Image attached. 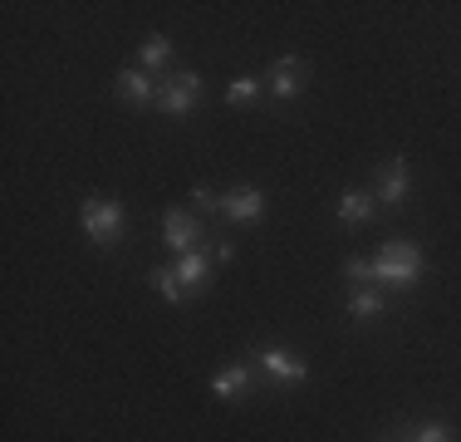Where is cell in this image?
Wrapping results in <instances>:
<instances>
[{
	"instance_id": "9c48e42d",
	"label": "cell",
	"mask_w": 461,
	"mask_h": 442,
	"mask_svg": "<svg viewBox=\"0 0 461 442\" xmlns=\"http://www.w3.org/2000/svg\"><path fill=\"white\" fill-rule=\"evenodd\" d=\"M388 309H393V295L383 290V285H348V295H344V315L354 319V325L383 319Z\"/></svg>"
},
{
	"instance_id": "d6986e66",
	"label": "cell",
	"mask_w": 461,
	"mask_h": 442,
	"mask_svg": "<svg viewBox=\"0 0 461 442\" xmlns=\"http://www.w3.org/2000/svg\"><path fill=\"white\" fill-rule=\"evenodd\" d=\"M192 207L206 216H221V192H212V187H192Z\"/></svg>"
},
{
	"instance_id": "2e32d148",
	"label": "cell",
	"mask_w": 461,
	"mask_h": 442,
	"mask_svg": "<svg viewBox=\"0 0 461 442\" xmlns=\"http://www.w3.org/2000/svg\"><path fill=\"white\" fill-rule=\"evenodd\" d=\"M260 98H266V79H260V74H236V79L226 84V104L230 108L260 104Z\"/></svg>"
},
{
	"instance_id": "3957f363",
	"label": "cell",
	"mask_w": 461,
	"mask_h": 442,
	"mask_svg": "<svg viewBox=\"0 0 461 442\" xmlns=\"http://www.w3.org/2000/svg\"><path fill=\"white\" fill-rule=\"evenodd\" d=\"M250 364H256V373H266V383H276L280 393L310 383V364H304L300 354L280 349V345H256L250 349Z\"/></svg>"
},
{
	"instance_id": "30bf717a",
	"label": "cell",
	"mask_w": 461,
	"mask_h": 442,
	"mask_svg": "<svg viewBox=\"0 0 461 442\" xmlns=\"http://www.w3.org/2000/svg\"><path fill=\"white\" fill-rule=\"evenodd\" d=\"M113 88H118V98H123L128 108H158V94H162V79H152L148 69H123L113 79Z\"/></svg>"
},
{
	"instance_id": "8fae6325",
	"label": "cell",
	"mask_w": 461,
	"mask_h": 442,
	"mask_svg": "<svg viewBox=\"0 0 461 442\" xmlns=\"http://www.w3.org/2000/svg\"><path fill=\"white\" fill-rule=\"evenodd\" d=\"M378 216V197H373V187L364 192V187H354V192H339V202H334V221L339 226H368V221Z\"/></svg>"
},
{
	"instance_id": "7c38bea8",
	"label": "cell",
	"mask_w": 461,
	"mask_h": 442,
	"mask_svg": "<svg viewBox=\"0 0 461 442\" xmlns=\"http://www.w3.org/2000/svg\"><path fill=\"white\" fill-rule=\"evenodd\" d=\"M212 393L221 398V403H240V398H250L256 393V364H226L221 373L212 379Z\"/></svg>"
},
{
	"instance_id": "52a82bcc",
	"label": "cell",
	"mask_w": 461,
	"mask_h": 442,
	"mask_svg": "<svg viewBox=\"0 0 461 442\" xmlns=\"http://www.w3.org/2000/svg\"><path fill=\"white\" fill-rule=\"evenodd\" d=\"M304 84H310V64H304L300 54H280V60L270 64L266 94L276 98V104H294V98L304 94Z\"/></svg>"
},
{
	"instance_id": "44dd1931",
	"label": "cell",
	"mask_w": 461,
	"mask_h": 442,
	"mask_svg": "<svg viewBox=\"0 0 461 442\" xmlns=\"http://www.w3.org/2000/svg\"><path fill=\"white\" fill-rule=\"evenodd\" d=\"M378 442H408V433L398 428V433H388V437H378Z\"/></svg>"
},
{
	"instance_id": "6da1fadb",
	"label": "cell",
	"mask_w": 461,
	"mask_h": 442,
	"mask_svg": "<svg viewBox=\"0 0 461 442\" xmlns=\"http://www.w3.org/2000/svg\"><path fill=\"white\" fill-rule=\"evenodd\" d=\"M422 275H427V256L412 241H383V246L373 251V285H388V290L408 295Z\"/></svg>"
},
{
	"instance_id": "277c9868",
	"label": "cell",
	"mask_w": 461,
	"mask_h": 442,
	"mask_svg": "<svg viewBox=\"0 0 461 442\" xmlns=\"http://www.w3.org/2000/svg\"><path fill=\"white\" fill-rule=\"evenodd\" d=\"M202 108V74L196 69H172L162 79V94H158V114L162 118H186Z\"/></svg>"
},
{
	"instance_id": "9a60e30c",
	"label": "cell",
	"mask_w": 461,
	"mask_h": 442,
	"mask_svg": "<svg viewBox=\"0 0 461 442\" xmlns=\"http://www.w3.org/2000/svg\"><path fill=\"white\" fill-rule=\"evenodd\" d=\"M148 285H152V290H158L172 309H182L186 300H192V290L177 281V271H172V265H152V271H148Z\"/></svg>"
},
{
	"instance_id": "e0dca14e",
	"label": "cell",
	"mask_w": 461,
	"mask_h": 442,
	"mask_svg": "<svg viewBox=\"0 0 461 442\" xmlns=\"http://www.w3.org/2000/svg\"><path fill=\"white\" fill-rule=\"evenodd\" d=\"M408 442H456V428L447 418H427V423H408L402 428Z\"/></svg>"
},
{
	"instance_id": "ba28073f",
	"label": "cell",
	"mask_w": 461,
	"mask_h": 442,
	"mask_svg": "<svg viewBox=\"0 0 461 442\" xmlns=\"http://www.w3.org/2000/svg\"><path fill=\"white\" fill-rule=\"evenodd\" d=\"M221 216L236 221V226H260V221H266V192L250 187V182L226 187L221 192Z\"/></svg>"
},
{
	"instance_id": "7a4b0ae2",
	"label": "cell",
	"mask_w": 461,
	"mask_h": 442,
	"mask_svg": "<svg viewBox=\"0 0 461 442\" xmlns=\"http://www.w3.org/2000/svg\"><path fill=\"white\" fill-rule=\"evenodd\" d=\"M79 226H84V236H89L98 251H118V246H123V236H128V212H123L118 197L89 192L79 202Z\"/></svg>"
},
{
	"instance_id": "5b68a950",
	"label": "cell",
	"mask_w": 461,
	"mask_h": 442,
	"mask_svg": "<svg viewBox=\"0 0 461 442\" xmlns=\"http://www.w3.org/2000/svg\"><path fill=\"white\" fill-rule=\"evenodd\" d=\"M412 192V168L402 152H393L388 162H378V172H373V197H378L383 212H393V207H402Z\"/></svg>"
},
{
	"instance_id": "ffe728a7",
	"label": "cell",
	"mask_w": 461,
	"mask_h": 442,
	"mask_svg": "<svg viewBox=\"0 0 461 442\" xmlns=\"http://www.w3.org/2000/svg\"><path fill=\"white\" fill-rule=\"evenodd\" d=\"M212 256H216V265H230V261H236V241H230V236H216V241H212Z\"/></svg>"
},
{
	"instance_id": "8992f818",
	"label": "cell",
	"mask_w": 461,
	"mask_h": 442,
	"mask_svg": "<svg viewBox=\"0 0 461 442\" xmlns=\"http://www.w3.org/2000/svg\"><path fill=\"white\" fill-rule=\"evenodd\" d=\"M162 241H167L172 256L202 251V246H206V226H202V216H192L186 207H167V212H162Z\"/></svg>"
},
{
	"instance_id": "ac0fdd59",
	"label": "cell",
	"mask_w": 461,
	"mask_h": 442,
	"mask_svg": "<svg viewBox=\"0 0 461 442\" xmlns=\"http://www.w3.org/2000/svg\"><path fill=\"white\" fill-rule=\"evenodd\" d=\"M344 281L348 285H373V261L368 256H344Z\"/></svg>"
},
{
	"instance_id": "5bb4252c",
	"label": "cell",
	"mask_w": 461,
	"mask_h": 442,
	"mask_svg": "<svg viewBox=\"0 0 461 442\" xmlns=\"http://www.w3.org/2000/svg\"><path fill=\"white\" fill-rule=\"evenodd\" d=\"M138 69H148L152 79H167V74H172V40L162 35V30L142 35V44H138Z\"/></svg>"
},
{
	"instance_id": "4fadbf2b",
	"label": "cell",
	"mask_w": 461,
	"mask_h": 442,
	"mask_svg": "<svg viewBox=\"0 0 461 442\" xmlns=\"http://www.w3.org/2000/svg\"><path fill=\"white\" fill-rule=\"evenodd\" d=\"M172 271H177V281L186 285V290H192V300H196V295H202L206 285H212L216 256H212V251H186V256L172 261Z\"/></svg>"
}]
</instances>
